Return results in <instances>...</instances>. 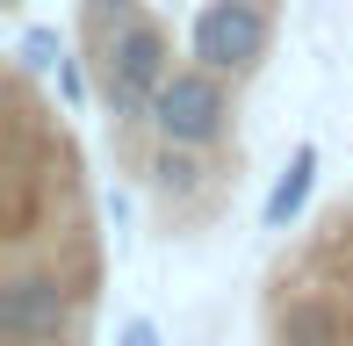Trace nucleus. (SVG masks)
<instances>
[{"label": "nucleus", "mask_w": 353, "mask_h": 346, "mask_svg": "<svg viewBox=\"0 0 353 346\" xmlns=\"http://www.w3.org/2000/svg\"><path fill=\"white\" fill-rule=\"evenodd\" d=\"M94 80H101V101L116 123H144L152 94L173 80V37L144 8L123 14L108 37H94Z\"/></svg>", "instance_id": "f257e3e1"}, {"label": "nucleus", "mask_w": 353, "mask_h": 346, "mask_svg": "<svg viewBox=\"0 0 353 346\" xmlns=\"http://www.w3.org/2000/svg\"><path fill=\"white\" fill-rule=\"evenodd\" d=\"M144 123H152V137H166V145L210 152V145H223V137L238 130V94L210 65H173V80L152 94Z\"/></svg>", "instance_id": "f03ea898"}, {"label": "nucleus", "mask_w": 353, "mask_h": 346, "mask_svg": "<svg viewBox=\"0 0 353 346\" xmlns=\"http://www.w3.org/2000/svg\"><path fill=\"white\" fill-rule=\"evenodd\" d=\"M267 51H274V14H267V0H202L195 22H188V58L223 72V80H245Z\"/></svg>", "instance_id": "7ed1b4c3"}, {"label": "nucleus", "mask_w": 353, "mask_h": 346, "mask_svg": "<svg viewBox=\"0 0 353 346\" xmlns=\"http://www.w3.org/2000/svg\"><path fill=\"white\" fill-rule=\"evenodd\" d=\"M72 332V281L43 260L8 267L0 281V339L8 346H58Z\"/></svg>", "instance_id": "20e7f679"}, {"label": "nucleus", "mask_w": 353, "mask_h": 346, "mask_svg": "<svg viewBox=\"0 0 353 346\" xmlns=\"http://www.w3.org/2000/svg\"><path fill=\"white\" fill-rule=\"evenodd\" d=\"M144 187L166 202H188L210 187V159H202L195 145H166V137H152V152H144Z\"/></svg>", "instance_id": "39448f33"}, {"label": "nucleus", "mask_w": 353, "mask_h": 346, "mask_svg": "<svg viewBox=\"0 0 353 346\" xmlns=\"http://www.w3.org/2000/svg\"><path fill=\"white\" fill-rule=\"evenodd\" d=\"M310 195H317V145H296L288 166L274 173V187H267V202H260V224L267 231H288L303 210H310Z\"/></svg>", "instance_id": "423d86ee"}, {"label": "nucleus", "mask_w": 353, "mask_h": 346, "mask_svg": "<svg viewBox=\"0 0 353 346\" xmlns=\"http://www.w3.org/2000/svg\"><path fill=\"white\" fill-rule=\"evenodd\" d=\"M281 346H346V310L332 296H288L281 303Z\"/></svg>", "instance_id": "0eeeda50"}, {"label": "nucleus", "mask_w": 353, "mask_h": 346, "mask_svg": "<svg viewBox=\"0 0 353 346\" xmlns=\"http://www.w3.org/2000/svg\"><path fill=\"white\" fill-rule=\"evenodd\" d=\"M22 65H65V37L58 29H22Z\"/></svg>", "instance_id": "6e6552de"}, {"label": "nucleus", "mask_w": 353, "mask_h": 346, "mask_svg": "<svg viewBox=\"0 0 353 346\" xmlns=\"http://www.w3.org/2000/svg\"><path fill=\"white\" fill-rule=\"evenodd\" d=\"M137 8H144V0H87V29H94V37H108V29H116L123 14H137Z\"/></svg>", "instance_id": "1a4fd4ad"}, {"label": "nucleus", "mask_w": 353, "mask_h": 346, "mask_svg": "<svg viewBox=\"0 0 353 346\" xmlns=\"http://www.w3.org/2000/svg\"><path fill=\"white\" fill-rule=\"evenodd\" d=\"M116 346H159V325L152 318H123L116 325Z\"/></svg>", "instance_id": "9d476101"}, {"label": "nucleus", "mask_w": 353, "mask_h": 346, "mask_svg": "<svg viewBox=\"0 0 353 346\" xmlns=\"http://www.w3.org/2000/svg\"><path fill=\"white\" fill-rule=\"evenodd\" d=\"M58 87H65L72 108H87V72H79V58H65V65H58Z\"/></svg>", "instance_id": "9b49d317"}]
</instances>
